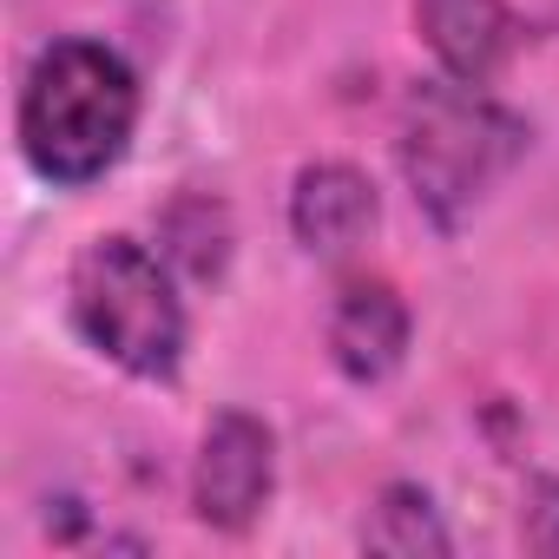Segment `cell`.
<instances>
[{"label":"cell","mask_w":559,"mask_h":559,"mask_svg":"<svg viewBox=\"0 0 559 559\" xmlns=\"http://www.w3.org/2000/svg\"><path fill=\"white\" fill-rule=\"evenodd\" d=\"M382 204H376V185L343 165V158H323V165H304L297 171V191H290V237L310 250V257H349L369 230H376Z\"/></svg>","instance_id":"obj_5"},{"label":"cell","mask_w":559,"mask_h":559,"mask_svg":"<svg viewBox=\"0 0 559 559\" xmlns=\"http://www.w3.org/2000/svg\"><path fill=\"white\" fill-rule=\"evenodd\" d=\"M520 539H526V552L559 559V474H533V480H526V500H520Z\"/></svg>","instance_id":"obj_10"},{"label":"cell","mask_w":559,"mask_h":559,"mask_svg":"<svg viewBox=\"0 0 559 559\" xmlns=\"http://www.w3.org/2000/svg\"><path fill=\"white\" fill-rule=\"evenodd\" d=\"M415 21H421L428 53L441 60V73L461 86H487L513 53L507 0H415Z\"/></svg>","instance_id":"obj_7"},{"label":"cell","mask_w":559,"mask_h":559,"mask_svg":"<svg viewBox=\"0 0 559 559\" xmlns=\"http://www.w3.org/2000/svg\"><path fill=\"white\" fill-rule=\"evenodd\" d=\"M67 310L73 330L126 376L139 382H171L185 362V304L165 257H152L132 237H93L73 257L67 276Z\"/></svg>","instance_id":"obj_3"},{"label":"cell","mask_w":559,"mask_h":559,"mask_svg":"<svg viewBox=\"0 0 559 559\" xmlns=\"http://www.w3.org/2000/svg\"><path fill=\"white\" fill-rule=\"evenodd\" d=\"M408 304L389 284H349L330 310V362L349 382H389L408 356Z\"/></svg>","instance_id":"obj_6"},{"label":"cell","mask_w":559,"mask_h":559,"mask_svg":"<svg viewBox=\"0 0 559 559\" xmlns=\"http://www.w3.org/2000/svg\"><path fill=\"white\" fill-rule=\"evenodd\" d=\"M362 546L369 552H395V559H441L448 552V526H441L435 500L415 480H389L376 493V513L362 526Z\"/></svg>","instance_id":"obj_9"},{"label":"cell","mask_w":559,"mask_h":559,"mask_svg":"<svg viewBox=\"0 0 559 559\" xmlns=\"http://www.w3.org/2000/svg\"><path fill=\"white\" fill-rule=\"evenodd\" d=\"M276 487V435L250 408H224L204 428L198 467H191V513L211 533H243Z\"/></svg>","instance_id":"obj_4"},{"label":"cell","mask_w":559,"mask_h":559,"mask_svg":"<svg viewBox=\"0 0 559 559\" xmlns=\"http://www.w3.org/2000/svg\"><path fill=\"white\" fill-rule=\"evenodd\" d=\"M158 257L171 270H185L191 284H211L230 263V211L204 191H185L165 217H158Z\"/></svg>","instance_id":"obj_8"},{"label":"cell","mask_w":559,"mask_h":559,"mask_svg":"<svg viewBox=\"0 0 559 559\" xmlns=\"http://www.w3.org/2000/svg\"><path fill=\"white\" fill-rule=\"evenodd\" d=\"M139 132V80L99 40H53L27 67L21 86V152L27 165L60 185H99Z\"/></svg>","instance_id":"obj_1"},{"label":"cell","mask_w":559,"mask_h":559,"mask_svg":"<svg viewBox=\"0 0 559 559\" xmlns=\"http://www.w3.org/2000/svg\"><path fill=\"white\" fill-rule=\"evenodd\" d=\"M526 152V126L493 106L480 86H461V80H428L408 93L402 106V139H395V158H402V178L415 191V204L454 230Z\"/></svg>","instance_id":"obj_2"}]
</instances>
